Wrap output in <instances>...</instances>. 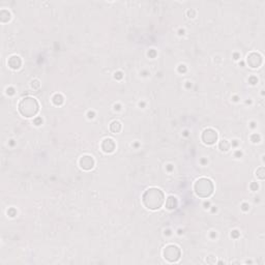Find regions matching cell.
Returning <instances> with one entry per match:
<instances>
[{
    "instance_id": "cell-1",
    "label": "cell",
    "mask_w": 265,
    "mask_h": 265,
    "mask_svg": "<svg viewBox=\"0 0 265 265\" xmlns=\"http://www.w3.org/2000/svg\"><path fill=\"white\" fill-rule=\"evenodd\" d=\"M81 165L84 169H90L93 167V160L90 156H84L81 160Z\"/></svg>"
},
{
    "instance_id": "cell-2",
    "label": "cell",
    "mask_w": 265,
    "mask_h": 265,
    "mask_svg": "<svg viewBox=\"0 0 265 265\" xmlns=\"http://www.w3.org/2000/svg\"><path fill=\"white\" fill-rule=\"evenodd\" d=\"M204 133H205L206 135H208V140H206V143L211 144L217 140V133H214L213 130H205Z\"/></svg>"
}]
</instances>
